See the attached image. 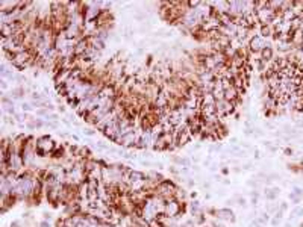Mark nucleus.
Wrapping results in <instances>:
<instances>
[{"mask_svg":"<svg viewBox=\"0 0 303 227\" xmlns=\"http://www.w3.org/2000/svg\"><path fill=\"white\" fill-rule=\"evenodd\" d=\"M270 41L268 39H264L261 35H255L252 39L249 41V44H247V47H249V50H250V53H259L262 49H264L267 44H268Z\"/></svg>","mask_w":303,"mask_h":227,"instance_id":"1","label":"nucleus"},{"mask_svg":"<svg viewBox=\"0 0 303 227\" xmlns=\"http://www.w3.org/2000/svg\"><path fill=\"white\" fill-rule=\"evenodd\" d=\"M36 147H38V149H41V150H44L47 154L53 152V149H56V145H55L53 139L49 138L47 135H46V136H41V138H38V141H36Z\"/></svg>","mask_w":303,"mask_h":227,"instance_id":"2","label":"nucleus"},{"mask_svg":"<svg viewBox=\"0 0 303 227\" xmlns=\"http://www.w3.org/2000/svg\"><path fill=\"white\" fill-rule=\"evenodd\" d=\"M279 194H280V189L279 188H276V186H271V188H267L265 189V198L267 200H270V202H274L276 198L279 197Z\"/></svg>","mask_w":303,"mask_h":227,"instance_id":"3","label":"nucleus"},{"mask_svg":"<svg viewBox=\"0 0 303 227\" xmlns=\"http://www.w3.org/2000/svg\"><path fill=\"white\" fill-rule=\"evenodd\" d=\"M217 217L221 218V220H230V221H235V215H233V212L230 209H220L217 210Z\"/></svg>","mask_w":303,"mask_h":227,"instance_id":"4","label":"nucleus"},{"mask_svg":"<svg viewBox=\"0 0 303 227\" xmlns=\"http://www.w3.org/2000/svg\"><path fill=\"white\" fill-rule=\"evenodd\" d=\"M43 126H46V123L43 121V120H39V118H33V120H29L28 121V127L29 129H39V127H43Z\"/></svg>","mask_w":303,"mask_h":227,"instance_id":"5","label":"nucleus"},{"mask_svg":"<svg viewBox=\"0 0 303 227\" xmlns=\"http://www.w3.org/2000/svg\"><path fill=\"white\" fill-rule=\"evenodd\" d=\"M24 96V88L23 86H17L11 91V99H21Z\"/></svg>","mask_w":303,"mask_h":227,"instance_id":"6","label":"nucleus"},{"mask_svg":"<svg viewBox=\"0 0 303 227\" xmlns=\"http://www.w3.org/2000/svg\"><path fill=\"white\" fill-rule=\"evenodd\" d=\"M256 221H258L261 226H265V224L270 221V213H268V212H262V213H261V217L256 218Z\"/></svg>","mask_w":303,"mask_h":227,"instance_id":"7","label":"nucleus"},{"mask_svg":"<svg viewBox=\"0 0 303 227\" xmlns=\"http://www.w3.org/2000/svg\"><path fill=\"white\" fill-rule=\"evenodd\" d=\"M289 198H291V202L296 203V205L302 202V195H299V194H296V192H291V194H289Z\"/></svg>","mask_w":303,"mask_h":227,"instance_id":"8","label":"nucleus"},{"mask_svg":"<svg viewBox=\"0 0 303 227\" xmlns=\"http://www.w3.org/2000/svg\"><path fill=\"white\" fill-rule=\"evenodd\" d=\"M303 213V207H294L293 210H291V218H294V217H299V215H302Z\"/></svg>","mask_w":303,"mask_h":227,"instance_id":"9","label":"nucleus"},{"mask_svg":"<svg viewBox=\"0 0 303 227\" xmlns=\"http://www.w3.org/2000/svg\"><path fill=\"white\" fill-rule=\"evenodd\" d=\"M264 145H265V149H268L271 153H274L276 150H278V149H276V147L273 145V142H270V141H265V142H264Z\"/></svg>","mask_w":303,"mask_h":227,"instance_id":"10","label":"nucleus"},{"mask_svg":"<svg viewBox=\"0 0 303 227\" xmlns=\"http://www.w3.org/2000/svg\"><path fill=\"white\" fill-rule=\"evenodd\" d=\"M270 223H271V226H273V227H278V226L280 224V218H278V217H273V218H270Z\"/></svg>","mask_w":303,"mask_h":227,"instance_id":"11","label":"nucleus"},{"mask_svg":"<svg viewBox=\"0 0 303 227\" xmlns=\"http://www.w3.org/2000/svg\"><path fill=\"white\" fill-rule=\"evenodd\" d=\"M286 210H288V203H286V202H282V203H280V206H279V212L285 213Z\"/></svg>","mask_w":303,"mask_h":227,"instance_id":"12","label":"nucleus"},{"mask_svg":"<svg viewBox=\"0 0 303 227\" xmlns=\"http://www.w3.org/2000/svg\"><path fill=\"white\" fill-rule=\"evenodd\" d=\"M31 103H23L21 104V108H23V111H26V112H29V111H32V108H31Z\"/></svg>","mask_w":303,"mask_h":227,"instance_id":"13","label":"nucleus"},{"mask_svg":"<svg viewBox=\"0 0 303 227\" xmlns=\"http://www.w3.org/2000/svg\"><path fill=\"white\" fill-rule=\"evenodd\" d=\"M236 202H238L240 206H246V198H243V197H238V198H236Z\"/></svg>","mask_w":303,"mask_h":227,"instance_id":"14","label":"nucleus"},{"mask_svg":"<svg viewBox=\"0 0 303 227\" xmlns=\"http://www.w3.org/2000/svg\"><path fill=\"white\" fill-rule=\"evenodd\" d=\"M250 227H262V226H261V224H259V223H258V221L255 220V221H252V223H250Z\"/></svg>","mask_w":303,"mask_h":227,"instance_id":"15","label":"nucleus"},{"mask_svg":"<svg viewBox=\"0 0 303 227\" xmlns=\"http://www.w3.org/2000/svg\"><path fill=\"white\" fill-rule=\"evenodd\" d=\"M85 133H86L88 136H93V135H94V130H91V129H88V130H85Z\"/></svg>","mask_w":303,"mask_h":227,"instance_id":"16","label":"nucleus"},{"mask_svg":"<svg viewBox=\"0 0 303 227\" xmlns=\"http://www.w3.org/2000/svg\"><path fill=\"white\" fill-rule=\"evenodd\" d=\"M2 88H3V89L8 88V82H6V81H2Z\"/></svg>","mask_w":303,"mask_h":227,"instance_id":"17","label":"nucleus"},{"mask_svg":"<svg viewBox=\"0 0 303 227\" xmlns=\"http://www.w3.org/2000/svg\"><path fill=\"white\" fill-rule=\"evenodd\" d=\"M39 226H41V227H49V224H47V221H43V223H41V224H39Z\"/></svg>","mask_w":303,"mask_h":227,"instance_id":"18","label":"nucleus"},{"mask_svg":"<svg viewBox=\"0 0 303 227\" xmlns=\"http://www.w3.org/2000/svg\"><path fill=\"white\" fill-rule=\"evenodd\" d=\"M11 227H18V224H17V223H14V224H12Z\"/></svg>","mask_w":303,"mask_h":227,"instance_id":"19","label":"nucleus"}]
</instances>
